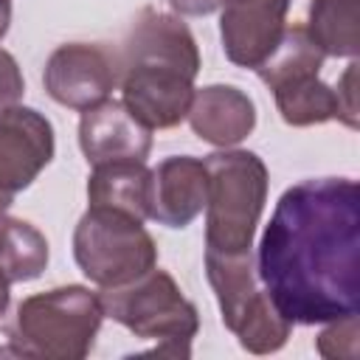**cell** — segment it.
I'll list each match as a JSON object with an SVG mask.
<instances>
[{
    "label": "cell",
    "mask_w": 360,
    "mask_h": 360,
    "mask_svg": "<svg viewBox=\"0 0 360 360\" xmlns=\"http://www.w3.org/2000/svg\"><path fill=\"white\" fill-rule=\"evenodd\" d=\"M256 278L290 323L312 326L357 315V183L352 177H309L290 186L262 233Z\"/></svg>",
    "instance_id": "cell-1"
},
{
    "label": "cell",
    "mask_w": 360,
    "mask_h": 360,
    "mask_svg": "<svg viewBox=\"0 0 360 360\" xmlns=\"http://www.w3.org/2000/svg\"><path fill=\"white\" fill-rule=\"evenodd\" d=\"M197 73L200 51L188 25L174 14L143 8L118 53L124 107L149 129L177 127L188 115Z\"/></svg>",
    "instance_id": "cell-2"
},
{
    "label": "cell",
    "mask_w": 360,
    "mask_h": 360,
    "mask_svg": "<svg viewBox=\"0 0 360 360\" xmlns=\"http://www.w3.org/2000/svg\"><path fill=\"white\" fill-rule=\"evenodd\" d=\"M104 307L98 292L82 284L53 287L20 301L6 338L14 354L45 360H82L90 354Z\"/></svg>",
    "instance_id": "cell-3"
},
{
    "label": "cell",
    "mask_w": 360,
    "mask_h": 360,
    "mask_svg": "<svg viewBox=\"0 0 360 360\" xmlns=\"http://www.w3.org/2000/svg\"><path fill=\"white\" fill-rule=\"evenodd\" d=\"M205 250L250 253L267 202V166L256 152L225 149L205 160Z\"/></svg>",
    "instance_id": "cell-4"
},
{
    "label": "cell",
    "mask_w": 360,
    "mask_h": 360,
    "mask_svg": "<svg viewBox=\"0 0 360 360\" xmlns=\"http://www.w3.org/2000/svg\"><path fill=\"white\" fill-rule=\"evenodd\" d=\"M98 298L104 318L127 326L141 340H155V354H191V340L200 329L197 307L158 264L127 284L104 287Z\"/></svg>",
    "instance_id": "cell-5"
},
{
    "label": "cell",
    "mask_w": 360,
    "mask_h": 360,
    "mask_svg": "<svg viewBox=\"0 0 360 360\" xmlns=\"http://www.w3.org/2000/svg\"><path fill=\"white\" fill-rule=\"evenodd\" d=\"M205 276L217 295L225 329L236 335L245 352L273 354L287 343L292 323L276 309L270 295L259 290L250 253L205 250Z\"/></svg>",
    "instance_id": "cell-6"
},
{
    "label": "cell",
    "mask_w": 360,
    "mask_h": 360,
    "mask_svg": "<svg viewBox=\"0 0 360 360\" xmlns=\"http://www.w3.org/2000/svg\"><path fill=\"white\" fill-rule=\"evenodd\" d=\"M73 259L79 270L104 287L127 284L158 264V245L143 219L90 205L73 231Z\"/></svg>",
    "instance_id": "cell-7"
},
{
    "label": "cell",
    "mask_w": 360,
    "mask_h": 360,
    "mask_svg": "<svg viewBox=\"0 0 360 360\" xmlns=\"http://www.w3.org/2000/svg\"><path fill=\"white\" fill-rule=\"evenodd\" d=\"M53 127L34 107L0 110V217L53 160Z\"/></svg>",
    "instance_id": "cell-8"
},
{
    "label": "cell",
    "mask_w": 360,
    "mask_h": 360,
    "mask_svg": "<svg viewBox=\"0 0 360 360\" xmlns=\"http://www.w3.org/2000/svg\"><path fill=\"white\" fill-rule=\"evenodd\" d=\"M42 84L56 104L82 112L110 98L118 84V56L90 42L59 45L45 62Z\"/></svg>",
    "instance_id": "cell-9"
},
{
    "label": "cell",
    "mask_w": 360,
    "mask_h": 360,
    "mask_svg": "<svg viewBox=\"0 0 360 360\" xmlns=\"http://www.w3.org/2000/svg\"><path fill=\"white\" fill-rule=\"evenodd\" d=\"M292 0H225L219 14V37L225 56L256 70L276 48L287 28Z\"/></svg>",
    "instance_id": "cell-10"
},
{
    "label": "cell",
    "mask_w": 360,
    "mask_h": 360,
    "mask_svg": "<svg viewBox=\"0 0 360 360\" xmlns=\"http://www.w3.org/2000/svg\"><path fill=\"white\" fill-rule=\"evenodd\" d=\"M79 149L90 166L112 160H146L152 149V129L143 127L124 101H101L82 110Z\"/></svg>",
    "instance_id": "cell-11"
},
{
    "label": "cell",
    "mask_w": 360,
    "mask_h": 360,
    "mask_svg": "<svg viewBox=\"0 0 360 360\" xmlns=\"http://www.w3.org/2000/svg\"><path fill=\"white\" fill-rule=\"evenodd\" d=\"M208 194V172L200 158L174 155L152 169L149 186V211L146 219H155L166 228H186L191 225L202 208Z\"/></svg>",
    "instance_id": "cell-12"
},
{
    "label": "cell",
    "mask_w": 360,
    "mask_h": 360,
    "mask_svg": "<svg viewBox=\"0 0 360 360\" xmlns=\"http://www.w3.org/2000/svg\"><path fill=\"white\" fill-rule=\"evenodd\" d=\"M186 118L200 141L228 149L253 132L256 104L245 90L233 84H208L194 90Z\"/></svg>",
    "instance_id": "cell-13"
},
{
    "label": "cell",
    "mask_w": 360,
    "mask_h": 360,
    "mask_svg": "<svg viewBox=\"0 0 360 360\" xmlns=\"http://www.w3.org/2000/svg\"><path fill=\"white\" fill-rule=\"evenodd\" d=\"M152 169L143 160H112L93 166L87 177V202L146 219Z\"/></svg>",
    "instance_id": "cell-14"
},
{
    "label": "cell",
    "mask_w": 360,
    "mask_h": 360,
    "mask_svg": "<svg viewBox=\"0 0 360 360\" xmlns=\"http://www.w3.org/2000/svg\"><path fill=\"white\" fill-rule=\"evenodd\" d=\"M304 28L326 56L354 59L360 53V0H309Z\"/></svg>",
    "instance_id": "cell-15"
},
{
    "label": "cell",
    "mask_w": 360,
    "mask_h": 360,
    "mask_svg": "<svg viewBox=\"0 0 360 360\" xmlns=\"http://www.w3.org/2000/svg\"><path fill=\"white\" fill-rule=\"evenodd\" d=\"M48 239L39 228L25 219L0 217V267L6 270L11 284L39 278L48 267Z\"/></svg>",
    "instance_id": "cell-16"
},
{
    "label": "cell",
    "mask_w": 360,
    "mask_h": 360,
    "mask_svg": "<svg viewBox=\"0 0 360 360\" xmlns=\"http://www.w3.org/2000/svg\"><path fill=\"white\" fill-rule=\"evenodd\" d=\"M273 98L284 124L290 127H312V124H326L338 118L335 87L321 82L318 73L281 82L278 87H273Z\"/></svg>",
    "instance_id": "cell-17"
},
{
    "label": "cell",
    "mask_w": 360,
    "mask_h": 360,
    "mask_svg": "<svg viewBox=\"0 0 360 360\" xmlns=\"http://www.w3.org/2000/svg\"><path fill=\"white\" fill-rule=\"evenodd\" d=\"M323 59H326V53L318 48V42L309 37V31L304 25H287L281 39L276 42V48L256 68V73L273 90L281 82L309 76V73H321Z\"/></svg>",
    "instance_id": "cell-18"
},
{
    "label": "cell",
    "mask_w": 360,
    "mask_h": 360,
    "mask_svg": "<svg viewBox=\"0 0 360 360\" xmlns=\"http://www.w3.org/2000/svg\"><path fill=\"white\" fill-rule=\"evenodd\" d=\"M357 315H346L338 321H329V326L318 335L315 346L321 357L329 360H354L357 357Z\"/></svg>",
    "instance_id": "cell-19"
},
{
    "label": "cell",
    "mask_w": 360,
    "mask_h": 360,
    "mask_svg": "<svg viewBox=\"0 0 360 360\" xmlns=\"http://www.w3.org/2000/svg\"><path fill=\"white\" fill-rule=\"evenodd\" d=\"M335 96H338V118H340L346 127L357 129L360 121H357V62H354V59L349 62V68H346L343 76L338 79Z\"/></svg>",
    "instance_id": "cell-20"
},
{
    "label": "cell",
    "mask_w": 360,
    "mask_h": 360,
    "mask_svg": "<svg viewBox=\"0 0 360 360\" xmlns=\"http://www.w3.org/2000/svg\"><path fill=\"white\" fill-rule=\"evenodd\" d=\"M25 93V79L22 70L17 65V59L0 48V110H8L14 104H20Z\"/></svg>",
    "instance_id": "cell-21"
},
{
    "label": "cell",
    "mask_w": 360,
    "mask_h": 360,
    "mask_svg": "<svg viewBox=\"0 0 360 360\" xmlns=\"http://www.w3.org/2000/svg\"><path fill=\"white\" fill-rule=\"evenodd\" d=\"M8 301H11V278H8L6 270L0 267V318H3L6 309H8Z\"/></svg>",
    "instance_id": "cell-22"
},
{
    "label": "cell",
    "mask_w": 360,
    "mask_h": 360,
    "mask_svg": "<svg viewBox=\"0 0 360 360\" xmlns=\"http://www.w3.org/2000/svg\"><path fill=\"white\" fill-rule=\"evenodd\" d=\"M11 25V0H0V39L8 34Z\"/></svg>",
    "instance_id": "cell-23"
}]
</instances>
